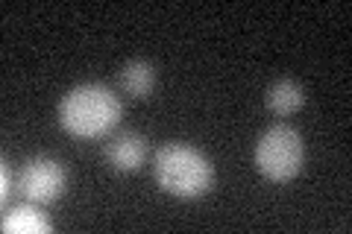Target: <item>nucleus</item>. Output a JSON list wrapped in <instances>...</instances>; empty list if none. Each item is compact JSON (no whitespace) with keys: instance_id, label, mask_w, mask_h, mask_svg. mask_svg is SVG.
Wrapping results in <instances>:
<instances>
[{"instance_id":"f257e3e1","label":"nucleus","mask_w":352,"mask_h":234,"mask_svg":"<svg viewBox=\"0 0 352 234\" xmlns=\"http://www.w3.org/2000/svg\"><path fill=\"white\" fill-rule=\"evenodd\" d=\"M120 115H124V106H120L118 94H112L100 82L76 85L59 103L62 129L82 141L109 135L120 124Z\"/></svg>"},{"instance_id":"f03ea898","label":"nucleus","mask_w":352,"mask_h":234,"mask_svg":"<svg viewBox=\"0 0 352 234\" xmlns=\"http://www.w3.org/2000/svg\"><path fill=\"white\" fill-rule=\"evenodd\" d=\"M153 173H156V185L164 194L179 196V199H197L208 194L214 182V167L206 155L188 147V143H164L156 152L153 161Z\"/></svg>"},{"instance_id":"7ed1b4c3","label":"nucleus","mask_w":352,"mask_h":234,"mask_svg":"<svg viewBox=\"0 0 352 234\" xmlns=\"http://www.w3.org/2000/svg\"><path fill=\"white\" fill-rule=\"evenodd\" d=\"M305 161L302 135L288 124L270 126L256 143V167L270 182H291Z\"/></svg>"},{"instance_id":"20e7f679","label":"nucleus","mask_w":352,"mask_h":234,"mask_svg":"<svg viewBox=\"0 0 352 234\" xmlns=\"http://www.w3.org/2000/svg\"><path fill=\"white\" fill-rule=\"evenodd\" d=\"M65 182H68V173H65L62 161L50 159V155H36V159H30L18 173L21 196L36 205L56 202L65 194Z\"/></svg>"},{"instance_id":"39448f33","label":"nucleus","mask_w":352,"mask_h":234,"mask_svg":"<svg viewBox=\"0 0 352 234\" xmlns=\"http://www.w3.org/2000/svg\"><path fill=\"white\" fill-rule=\"evenodd\" d=\"M147 138L141 132H120L106 143V161L115 167L118 173H135L141 164L147 161Z\"/></svg>"},{"instance_id":"423d86ee","label":"nucleus","mask_w":352,"mask_h":234,"mask_svg":"<svg viewBox=\"0 0 352 234\" xmlns=\"http://www.w3.org/2000/svg\"><path fill=\"white\" fill-rule=\"evenodd\" d=\"M156 82H159V73H156V65L147 62V59H132L126 62L118 73V85L120 91L132 100H144L156 91Z\"/></svg>"},{"instance_id":"0eeeda50","label":"nucleus","mask_w":352,"mask_h":234,"mask_svg":"<svg viewBox=\"0 0 352 234\" xmlns=\"http://www.w3.org/2000/svg\"><path fill=\"white\" fill-rule=\"evenodd\" d=\"M264 103L273 115L279 117H288V115H296L302 106H305V88L296 82V80H276L270 88H267V97H264Z\"/></svg>"},{"instance_id":"6e6552de","label":"nucleus","mask_w":352,"mask_h":234,"mask_svg":"<svg viewBox=\"0 0 352 234\" xmlns=\"http://www.w3.org/2000/svg\"><path fill=\"white\" fill-rule=\"evenodd\" d=\"M3 231L9 234H47L50 220L32 205H21L3 214Z\"/></svg>"},{"instance_id":"1a4fd4ad","label":"nucleus","mask_w":352,"mask_h":234,"mask_svg":"<svg viewBox=\"0 0 352 234\" xmlns=\"http://www.w3.org/2000/svg\"><path fill=\"white\" fill-rule=\"evenodd\" d=\"M9 196H12V182H9V164H3V170H0V199L9 202Z\"/></svg>"}]
</instances>
